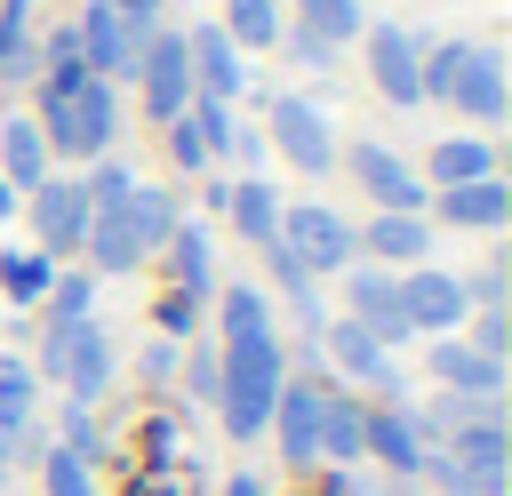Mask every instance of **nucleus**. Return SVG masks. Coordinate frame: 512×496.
<instances>
[{
  "instance_id": "1",
  "label": "nucleus",
  "mask_w": 512,
  "mask_h": 496,
  "mask_svg": "<svg viewBox=\"0 0 512 496\" xmlns=\"http://www.w3.org/2000/svg\"><path fill=\"white\" fill-rule=\"evenodd\" d=\"M280 384H288V360H280V336L272 328L224 336V392H216V408H224V432L232 440H256L272 424Z\"/></svg>"
},
{
  "instance_id": "2",
  "label": "nucleus",
  "mask_w": 512,
  "mask_h": 496,
  "mask_svg": "<svg viewBox=\"0 0 512 496\" xmlns=\"http://www.w3.org/2000/svg\"><path fill=\"white\" fill-rule=\"evenodd\" d=\"M112 128H120L112 80H80L72 96H56V104L40 112V136H48V152H64V160H104V152H112Z\"/></svg>"
},
{
  "instance_id": "3",
  "label": "nucleus",
  "mask_w": 512,
  "mask_h": 496,
  "mask_svg": "<svg viewBox=\"0 0 512 496\" xmlns=\"http://www.w3.org/2000/svg\"><path fill=\"white\" fill-rule=\"evenodd\" d=\"M280 248L296 256L304 280H312V272H344V264L360 256V240H352V224H344L336 208H280Z\"/></svg>"
},
{
  "instance_id": "4",
  "label": "nucleus",
  "mask_w": 512,
  "mask_h": 496,
  "mask_svg": "<svg viewBox=\"0 0 512 496\" xmlns=\"http://www.w3.org/2000/svg\"><path fill=\"white\" fill-rule=\"evenodd\" d=\"M88 224H96V200H88L80 176H40L32 184V232H40L48 256H72L88 240Z\"/></svg>"
},
{
  "instance_id": "5",
  "label": "nucleus",
  "mask_w": 512,
  "mask_h": 496,
  "mask_svg": "<svg viewBox=\"0 0 512 496\" xmlns=\"http://www.w3.org/2000/svg\"><path fill=\"white\" fill-rule=\"evenodd\" d=\"M440 104H456V112H472V120H504V112H512L504 56H496V48H464V40H456V64H448Z\"/></svg>"
},
{
  "instance_id": "6",
  "label": "nucleus",
  "mask_w": 512,
  "mask_h": 496,
  "mask_svg": "<svg viewBox=\"0 0 512 496\" xmlns=\"http://www.w3.org/2000/svg\"><path fill=\"white\" fill-rule=\"evenodd\" d=\"M136 80H144V112L152 120H176L192 104V56H184V32H160L136 48Z\"/></svg>"
},
{
  "instance_id": "7",
  "label": "nucleus",
  "mask_w": 512,
  "mask_h": 496,
  "mask_svg": "<svg viewBox=\"0 0 512 496\" xmlns=\"http://www.w3.org/2000/svg\"><path fill=\"white\" fill-rule=\"evenodd\" d=\"M264 144H280V152H288L304 176H328V168H336V128H328V120H320L304 96H280V104H272Z\"/></svg>"
},
{
  "instance_id": "8",
  "label": "nucleus",
  "mask_w": 512,
  "mask_h": 496,
  "mask_svg": "<svg viewBox=\"0 0 512 496\" xmlns=\"http://www.w3.org/2000/svg\"><path fill=\"white\" fill-rule=\"evenodd\" d=\"M72 32H80V64H88L96 80H120V72H136L144 24H128L120 8H104V0H96V8H88V16L72 24Z\"/></svg>"
},
{
  "instance_id": "9",
  "label": "nucleus",
  "mask_w": 512,
  "mask_h": 496,
  "mask_svg": "<svg viewBox=\"0 0 512 496\" xmlns=\"http://www.w3.org/2000/svg\"><path fill=\"white\" fill-rule=\"evenodd\" d=\"M184 56H192V96L232 104V96L248 88V64H240V48L224 40V24H192V32H184Z\"/></svg>"
},
{
  "instance_id": "10",
  "label": "nucleus",
  "mask_w": 512,
  "mask_h": 496,
  "mask_svg": "<svg viewBox=\"0 0 512 496\" xmlns=\"http://www.w3.org/2000/svg\"><path fill=\"white\" fill-rule=\"evenodd\" d=\"M400 312H408L416 336H456V320L472 304H464V280L456 272H400Z\"/></svg>"
},
{
  "instance_id": "11",
  "label": "nucleus",
  "mask_w": 512,
  "mask_h": 496,
  "mask_svg": "<svg viewBox=\"0 0 512 496\" xmlns=\"http://www.w3.org/2000/svg\"><path fill=\"white\" fill-rule=\"evenodd\" d=\"M64 392H72V408H96L104 400V384H112V336L96 328V320H72V336H64Z\"/></svg>"
},
{
  "instance_id": "12",
  "label": "nucleus",
  "mask_w": 512,
  "mask_h": 496,
  "mask_svg": "<svg viewBox=\"0 0 512 496\" xmlns=\"http://www.w3.org/2000/svg\"><path fill=\"white\" fill-rule=\"evenodd\" d=\"M416 40L400 32V24H376L368 32V80L384 88V104H424V80H416Z\"/></svg>"
},
{
  "instance_id": "13",
  "label": "nucleus",
  "mask_w": 512,
  "mask_h": 496,
  "mask_svg": "<svg viewBox=\"0 0 512 496\" xmlns=\"http://www.w3.org/2000/svg\"><path fill=\"white\" fill-rule=\"evenodd\" d=\"M344 296H352V320H360L384 352H392L400 336H416V328H408V312H400V272H352V280H344Z\"/></svg>"
},
{
  "instance_id": "14",
  "label": "nucleus",
  "mask_w": 512,
  "mask_h": 496,
  "mask_svg": "<svg viewBox=\"0 0 512 496\" xmlns=\"http://www.w3.org/2000/svg\"><path fill=\"white\" fill-rule=\"evenodd\" d=\"M312 344H328V360H336L344 376H368V384H384V400H400V384H392V352H384L360 320H320Z\"/></svg>"
},
{
  "instance_id": "15",
  "label": "nucleus",
  "mask_w": 512,
  "mask_h": 496,
  "mask_svg": "<svg viewBox=\"0 0 512 496\" xmlns=\"http://www.w3.org/2000/svg\"><path fill=\"white\" fill-rule=\"evenodd\" d=\"M432 376H440V392H472V400H496L504 392V360L480 352V344H464V336H440L432 344Z\"/></svg>"
},
{
  "instance_id": "16",
  "label": "nucleus",
  "mask_w": 512,
  "mask_h": 496,
  "mask_svg": "<svg viewBox=\"0 0 512 496\" xmlns=\"http://www.w3.org/2000/svg\"><path fill=\"white\" fill-rule=\"evenodd\" d=\"M352 168H360V184H368L376 208H400V216L424 208V176H416L408 160H392L384 144H352Z\"/></svg>"
},
{
  "instance_id": "17",
  "label": "nucleus",
  "mask_w": 512,
  "mask_h": 496,
  "mask_svg": "<svg viewBox=\"0 0 512 496\" xmlns=\"http://www.w3.org/2000/svg\"><path fill=\"white\" fill-rule=\"evenodd\" d=\"M320 376L312 384H280V400H272V424H280V448H288V464H320Z\"/></svg>"
},
{
  "instance_id": "18",
  "label": "nucleus",
  "mask_w": 512,
  "mask_h": 496,
  "mask_svg": "<svg viewBox=\"0 0 512 496\" xmlns=\"http://www.w3.org/2000/svg\"><path fill=\"white\" fill-rule=\"evenodd\" d=\"M368 456H384V472H424V432H416V408H400V400H384L376 416H368Z\"/></svg>"
},
{
  "instance_id": "19",
  "label": "nucleus",
  "mask_w": 512,
  "mask_h": 496,
  "mask_svg": "<svg viewBox=\"0 0 512 496\" xmlns=\"http://www.w3.org/2000/svg\"><path fill=\"white\" fill-rule=\"evenodd\" d=\"M440 216H448V224H464V232H496V224L512 216V192H504L496 176H472V184H440Z\"/></svg>"
},
{
  "instance_id": "20",
  "label": "nucleus",
  "mask_w": 512,
  "mask_h": 496,
  "mask_svg": "<svg viewBox=\"0 0 512 496\" xmlns=\"http://www.w3.org/2000/svg\"><path fill=\"white\" fill-rule=\"evenodd\" d=\"M376 264H424V248H432V224L424 216H400V208H376V224L368 232H352Z\"/></svg>"
},
{
  "instance_id": "21",
  "label": "nucleus",
  "mask_w": 512,
  "mask_h": 496,
  "mask_svg": "<svg viewBox=\"0 0 512 496\" xmlns=\"http://www.w3.org/2000/svg\"><path fill=\"white\" fill-rule=\"evenodd\" d=\"M360 456H368V408L320 392V464H360Z\"/></svg>"
},
{
  "instance_id": "22",
  "label": "nucleus",
  "mask_w": 512,
  "mask_h": 496,
  "mask_svg": "<svg viewBox=\"0 0 512 496\" xmlns=\"http://www.w3.org/2000/svg\"><path fill=\"white\" fill-rule=\"evenodd\" d=\"M224 216H232V232H248L256 248H272V240H280V192H272L264 176L224 184Z\"/></svg>"
},
{
  "instance_id": "23",
  "label": "nucleus",
  "mask_w": 512,
  "mask_h": 496,
  "mask_svg": "<svg viewBox=\"0 0 512 496\" xmlns=\"http://www.w3.org/2000/svg\"><path fill=\"white\" fill-rule=\"evenodd\" d=\"M40 176H48V136H40V120H24V112H16V120L0 128V184L32 192Z\"/></svg>"
},
{
  "instance_id": "24",
  "label": "nucleus",
  "mask_w": 512,
  "mask_h": 496,
  "mask_svg": "<svg viewBox=\"0 0 512 496\" xmlns=\"http://www.w3.org/2000/svg\"><path fill=\"white\" fill-rule=\"evenodd\" d=\"M168 264H176V296H184V304L216 296V256H208V232H200V224H176V232H168Z\"/></svg>"
},
{
  "instance_id": "25",
  "label": "nucleus",
  "mask_w": 512,
  "mask_h": 496,
  "mask_svg": "<svg viewBox=\"0 0 512 496\" xmlns=\"http://www.w3.org/2000/svg\"><path fill=\"white\" fill-rule=\"evenodd\" d=\"M80 248L96 256V272H136V264H144V248H136V232H128L120 208H96V224H88Z\"/></svg>"
},
{
  "instance_id": "26",
  "label": "nucleus",
  "mask_w": 512,
  "mask_h": 496,
  "mask_svg": "<svg viewBox=\"0 0 512 496\" xmlns=\"http://www.w3.org/2000/svg\"><path fill=\"white\" fill-rule=\"evenodd\" d=\"M120 216H128V232H136V248H144V256H152V248H168V232L184 224V216H176V200H168V192H144V184L120 200Z\"/></svg>"
},
{
  "instance_id": "27",
  "label": "nucleus",
  "mask_w": 512,
  "mask_h": 496,
  "mask_svg": "<svg viewBox=\"0 0 512 496\" xmlns=\"http://www.w3.org/2000/svg\"><path fill=\"white\" fill-rule=\"evenodd\" d=\"M216 24H224L232 48H272V40L288 32V24H280V0H224Z\"/></svg>"
},
{
  "instance_id": "28",
  "label": "nucleus",
  "mask_w": 512,
  "mask_h": 496,
  "mask_svg": "<svg viewBox=\"0 0 512 496\" xmlns=\"http://www.w3.org/2000/svg\"><path fill=\"white\" fill-rule=\"evenodd\" d=\"M80 80H96V72L80 64V32H72V24H56V32H48V80H40V104L72 96Z\"/></svg>"
},
{
  "instance_id": "29",
  "label": "nucleus",
  "mask_w": 512,
  "mask_h": 496,
  "mask_svg": "<svg viewBox=\"0 0 512 496\" xmlns=\"http://www.w3.org/2000/svg\"><path fill=\"white\" fill-rule=\"evenodd\" d=\"M56 288V256L48 248H32V256H0V296L8 304H40Z\"/></svg>"
},
{
  "instance_id": "30",
  "label": "nucleus",
  "mask_w": 512,
  "mask_h": 496,
  "mask_svg": "<svg viewBox=\"0 0 512 496\" xmlns=\"http://www.w3.org/2000/svg\"><path fill=\"white\" fill-rule=\"evenodd\" d=\"M0 80H32V0H0Z\"/></svg>"
},
{
  "instance_id": "31",
  "label": "nucleus",
  "mask_w": 512,
  "mask_h": 496,
  "mask_svg": "<svg viewBox=\"0 0 512 496\" xmlns=\"http://www.w3.org/2000/svg\"><path fill=\"white\" fill-rule=\"evenodd\" d=\"M432 176H440V184H472V176H496V152H488L480 136H448V144H432Z\"/></svg>"
},
{
  "instance_id": "32",
  "label": "nucleus",
  "mask_w": 512,
  "mask_h": 496,
  "mask_svg": "<svg viewBox=\"0 0 512 496\" xmlns=\"http://www.w3.org/2000/svg\"><path fill=\"white\" fill-rule=\"evenodd\" d=\"M32 384H40V376H32L24 360H8V352H0V432L32 424Z\"/></svg>"
},
{
  "instance_id": "33",
  "label": "nucleus",
  "mask_w": 512,
  "mask_h": 496,
  "mask_svg": "<svg viewBox=\"0 0 512 496\" xmlns=\"http://www.w3.org/2000/svg\"><path fill=\"white\" fill-rule=\"evenodd\" d=\"M296 8H304V24L320 40H352L360 32V0H296Z\"/></svg>"
},
{
  "instance_id": "34",
  "label": "nucleus",
  "mask_w": 512,
  "mask_h": 496,
  "mask_svg": "<svg viewBox=\"0 0 512 496\" xmlns=\"http://www.w3.org/2000/svg\"><path fill=\"white\" fill-rule=\"evenodd\" d=\"M48 496H96V480H88V456H72V448H48Z\"/></svg>"
},
{
  "instance_id": "35",
  "label": "nucleus",
  "mask_w": 512,
  "mask_h": 496,
  "mask_svg": "<svg viewBox=\"0 0 512 496\" xmlns=\"http://www.w3.org/2000/svg\"><path fill=\"white\" fill-rule=\"evenodd\" d=\"M80 184H88V200H96V208H120V200H128V192H136V176H128V168H120V160H96V168H88V176H80Z\"/></svg>"
},
{
  "instance_id": "36",
  "label": "nucleus",
  "mask_w": 512,
  "mask_h": 496,
  "mask_svg": "<svg viewBox=\"0 0 512 496\" xmlns=\"http://www.w3.org/2000/svg\"><path fill=\"white\" fill-rule=\"evenodd\" d=\"M88 296H96V272H64V280L48 288V312H56V320H88Z\"/></svg>"
},
{
  "instance_id": "37",
  "label": "nucleus",
  "mask_w": 512,
  "mask_h": 496,
  "mask_svg": "<svg viewBox=\"0 0 512 496\" xmlns=\"http://www.w3.org/2000/svg\"><path fill=\"white\" fill-rule=\"evenodd\" d=\"M168 160H176V168H208V144H200V128H192V112L168 120Z\"/></svg>"
},
{
  "instance_id": "38",
  "label": "nucleus",
  "mask_w": 512,
  "mask_h": 496,
  "mask_svg": "<svg viewBox=\"0 0 512 496\" xmlns=\"http://www.w3.org/2000/svg\"><path fill=\"white\" fill-rule=\"evenodd\" d=\"M184 376H192V400H216L224 392V352L216 344H192V368Z\"/></svg>"
},
{
  "instance_id": "39",
  "label": "nucleus",
  "mask_w": 512,
  "mask_h": 496,
  "mask_svg": "<svg viewBox=\"0 0 512 496\" xmlns=\"http://www.w3.org/2000/svg\"><path fill=\"white\" fill-rule=\"evenodd\" d=\"M280 40L296 48V64H328V56H336V40H320L312 24H296V32H280Z\"/></svg>"
},
{
  "instance_id": "40",
  "label": "nucleus",
  "mask_w": 512,
  "mask_h": 496,
  "mask_svg": "<svg viewBox=\"0 0 512 496\" xmlns=\"http://www.w3.org/2000/svg\"><path fill=\"white\" fill-rule=\"evenodd\" d=\"M472 344L504 360V344H512V328H504V312H480V328H472Z\"/></svg>"
},
{
  "instance_id": "41",
  "label": "nucleus",
  "mask_w": 512,
  "mask_h": 496,
  "mask_svg": "<svg viewBox=\"0 0 512 496\" xmlns=\"http://www.w3.org/2000/svg\"><path fill=\"white\" fill-rule=\"evenodd\" d=\"M104 8H120L128 24H152V16H160V0H104Z\"/></svg>"
},
{
  "instance_id": "42",
  "label": "nucleus",
  "mask_w": 512,
  "mask_h": 496,
  "mask_svg": "<svg viewBox=\"0 0 512 496\" xmlns=\"http://www.w3.org/2000/svg\"><path fill=\"white\" fill-rule=\"evenodd\" d=\"M224 496H264V480H256V472H232V480H224Z\"/></svg>"
},
{
  "instance_id": "43",
  "label": "nucleus",
  "mask_w": 512,
  "mask_h": 496,
  "mask_svg": "<svg viewBox=\"0 0 512 496\" xmlns=\"http://www.w3.org/2000/svg\"><path fill=\"white\" fill-rule=\"evenodd\" d=\"M16 200H24V192H16V184H0V224L16 216Z\"/></svg>"
}]
</instances>
